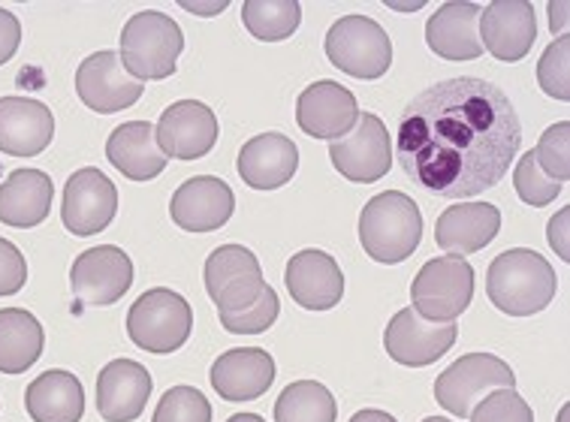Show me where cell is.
Masks as SVG:
<instances>
[{
  "label": "cell",
  "instance_id": "836d02e7",
  "mask_svg": "<svg viewBox=\"0 0 570 422\" xmlns=\"http://www.w3.org/2000/svg\"><path fill=\"white\" fill-rule=\"evenodd\" d=\"M538 82L543 94H550L552 100L568 104L570 100V40L559 37L550 42V49L543 52L538 63Z\"/></svg>",
  "mask_w": 570,
  "mask_h": 422
},
{
  "label": "cell",
  "instance_id": "2e32d148",
  "mask_svg": "<svg viewBox=\"0 0 570 422\" xmlns=\"http://www.w3.org/2000/svg\"><path fill=\"white\" fill-rule=\"evenodd\" d=\"M218 118L199 100H178L160 115L155 127L157 145L173 160H199L218 143Z\"/></svg>",
  "mask_w": 570,
  "mask_h": 422
},
{
  "label": "cell",
  "instance_id": "30bf717a",
  "mask_svg": "<svg viewBox=\"0 0 570 422\" xmlns=\"http://www.w3.org/2000/svg\"><path fill=\"white\" fill-rule=\"evenodd\" d=\"M332 166L353 185H374L393 166V143L386 124L374 112H360L356 130L330 145Z\"/></svg>",
  "mask_w": 570,
  "mask_h": 422
},
{
  "label": "cell",
  "instance_id": "60d3db41",
  "mask_svg": "<svg viewBox=\"0 0 570 422\" xmlns=\"http://www.w3.org/2000/svg\"><path fill=\"white\" fill-rule=\"evenodd\" d=\"M550 28H552V33H556V37H564V28H568V3H564V0H552L550 3Z\"/></svg>",
  "mask_w": 570,
  "mask_h": 422
},
{
  "label": "cell",
  "instance_id": "5b68a950",
  "mask_svg": "<svg viewBox=\"0 0 570 422\" xmlns=\"http://www.w3.org/2000/svg\"><path fill=\"white\" fill-rule=\"evenodd\" d=\"M190 330H194V311L176 289H148L130 305V314H127L130 341L139 351L157 353V356L185 347Z\"/></svg>",
  "mask_w": 570,
  "mask_h": 422
},
{
  "label": "cell",
  "instance_id": "e0dca14e",
  "mask_svg": "<svg viewBox=\"0 0 570 422\" xmlns=\"http://www.w3.org/2000/svg\"><path fill=\"white\" fill-rule=\"evenodd\" d=\"M296 121L312 139H342L360 121V104L344 85L321 79L308 85L296 100Z\"/></svg>",
  "mask_w": 570,
  "mask_h": 422
},
{
  "label": "cell",
  "instance_id": "3957f363",
  "mask_svg": "<svg viewBox=\"0 0 570 422\" xmlns=\"http://www.w3.org/2000/svg\"><path fill=\"white\" fill-rule=\"evenodd\" d=\"M423 238V215L407 194L386 190L368 199L360 215V242L374 263H405Z\"/></svg>",
  "mask_w": 570,
  "mask_h": 422
},
{
  "label": "cell",
  "instance_id": "d6a6232c",
  "mask_svg": "<svg viewBox=\"0 0 570 422\" xmlns=\"http://www.w3.org/2000/svg\"><path fill=\"white\" fill-rule=\"evenodd\" d=\"M151 422H212V404L194 386H173L157 402Z\"/></svg>",
  "mask_w": 570,
  "mask_h": 422
},
{
  "label": "cell",
  "instance_id": "f35d334b",
  "mask_svg": "<svg viewBox=\"0 0 570 422\" xmlns=\"http://www.w3.org/2000/svg\"><path fill=\"white\" fill-rule=\"evenodd\" d=\"M21 42V24L10 10L0 7V67L10 61L12 55L19 52Z\"/></svg>",
  "mask_w": 570,
  "mask_h": 422
},
{
  "label": "cell",
  "instance_id": "603a6c76",
  "mask_svg": "<svg viewBox=\"0 0 570 422\" xmlns=\"http://www.w3.org/2000/svg\"><path fill=\"white\" fill-rule=\"evenodd\" d=\"M429 49L444 61H474L483 55L480 46V7L468 0H450L425 24Z\"/></svg>",
  "mask_w": 570,
  "mask_h": 422
},
{
  "label": "cell",
  "instance_id": "52a82bcc",
  "mask_svg": "<svg viewBox=\"0 0 570 422\" xmlns=\"http://www.w3.org/2000/svg\"><path fill=\"white\" fill-rule=\"evenodd\" d=\"M474 300V268L465 257H435L416 272L411 302L420 317L456 323Z\"/></svg>",
  "mask_w": 570,
  "mask_h": 422
},
{
  "label": "cell",
  "instance_id": "f546056e",
  "mask_svg": "<svg viewBox=\"0 0 570 422\" xmlns=\"http://www.w3.org/2000/svg\"><path fill=\"white\" fill-rule=\"evenodd\" d=\"M338 404L317 381H296L275 402V422H335Z\"/></svg>",
  "mask_w": 570,
  "mask_h": 422
},
{
  "label": "cell",
  "instance_id": "d4e9b609",
  "mask_svg": "<svg viewBox=\"0 0 570 422\" xmlns=\"http://www.w3.org/2000/svg\"><path fill=\"white\" fill-rule=\"evenodd\" d=\"M501 212L492 203H462L444 208L435 224V242L450 257L478 254L498 236Z\"/></svg>",
  "mask_w": 570,
  "mask_h": 422
},
{
  "label": "cell",
  "instance_id": "e575fe53",
  "mask_svg": "<svg viewBox=\"0 0 570 422\" xmlns=\"http://www.w3.org/2000/svg\"><path fill=\"white\" fill-rule=\"evenodd\" d=\"M538 157V166L556 181H568L570 176V124L559 121L543 130L538 148H531Z\"/></svg>",
  "mask_w": 570,
  "mask_h": 422
},
{
  "label": "cell",
  "instance_id": "4316f807",
  "mask_svg": "<svg viewBox=\"0 0 570 422\" xmlns=\"http://www.w3.org/2000/svg\"><path fill=\"white\" fill-rule=\"evenodd\" d=\"M106 160L130 181H151L166 169L169 157L157 145L155 127L148 121H127L115 127L106 143Z\"/></svg>",
  "mask_w": 570,
  "mask_h": 422
},
{
  "label": "cell",
  "instance_id": "4fadbf2b",
  "mask_svg": "<svg viewBox=\"0 0 570 422\" xmlns=\"http://www.w3.org/2000/svg\"><path fill=\"white\" fill-rule=\"evenodd\" d=\"M456 323H435L420 317L414 308L399 311L384 330V347L390 360L407 369H425L456 344Z\"/></svg>",
  "mask_w": 570,
  "mask_h": 422
},
{
  "label": "cell",
  "instance_id": "cb8c5ba5",
  "mask_svg": "<svg viewBox=\"0 0 570 422\" xmlns=\"http://www.w3.org/2000/svg\"><path fill=\"white\" fill-rule=\"evenodd\" d=\"M299 169V148L291 136L259 134L242 145L239 176L254 190H278L296 176Z\"/></svg>",
  "mask_w": 570,
  "mask_h": 422
},
{
  "label": "cell",
  "instance_id": "7bdbcfd3",
  "mask_svg": "<svg viewBox=\"0 0 570 422\" xmlns=\"http://www.w3.org/2000/svg\"><path fill=\"white\" fill-rule=\"evenodd\" d=\"M185 10H194V12H220L227 10V3L220 0V3H212V7H197V3H185Z\"/></svg>",
  "mask_w": 570,
  "mask_h": 422
},
{
  "label": "cell",
  "instance_id": "d6986e66",
  "mask_svg": "<svg viewBox=\"0 0 570 422\" xmlns=\"http://www.w3.org/2000/svg\"><path fill=\"white\" fill-rule=\"evenodd\" d=\"M284 281H287L293 302L305 311H330L344 296L342 266L317 247H308L291 257Z\"/></svg>",
  "mask_w": 570,
  "mask_h": 422
},
{
  "label": "cell",
  "instance_id": "7c38bea8",
  "mask_svg": "<svg viewBox=\"0 0 570 422\" xmlns=\"http://www.w3.org/2000/svg\"><path fill=\"white\" fill-rule=\"evenodd\" d=\"M142 82L125 70L121 55L109 49L88 55L76 70V94L91 112H125L142 97Z\"/></svg>",
  "mask_w": 570,
  "mask_h": 422
},
{
  "label": "cell",
  "instance_id": "7402d4cb",
  "mask_svg": "<svg viewBox=\"0 0 570 422\" xmlns=\"http://www.w3.org/2000/svg\"><path fill=\"white\" fill-rule=\"evenodd\" d=\"M151 374L134 360H112L97 377V411L106 422H134L151 395Z\"/></svg>",
  "mask_w": 570,
  "mask_h": 422
},
{
  "label": "cell",
  "instance_id": "ab89813d",
  "mask_svg": "<svg viewBox=\"0 0 570 422\" xmlns=\"http://www.w3.org/2000/svg\"><path fill=\"white\" fill-rule=\"evenodd\" d=\"M568 224H570V208H561L559 215L550 220V245L552 251L559 254L564 263L570 259V247H568Z\"/></svg>",
  "mask_w": 570,
  "mask_h": 422
},
{
  "label": "cell",
  "instance_id": "6da1fadb",
  "mask_svg": "<svg viewBox=\"0 0 570 422\" xmlns=\"http://www.w3.org/2000/svg\"><path fill=\"white\" fill-rule=\"evenodd\" d=\"M522 145L510 97L487 79H450L405 106L395 157L429 194L468 199L508 176Z\"/></svg>",
  "mask_w": 570,
  "mask_h": 422
},
{
  "label": "cell",
  "instance_id": "b9f144b4",
  "mask_svg": "<svg viewBox=\"0 0 570 422\" xmlns=\"http://www.w3.org/2000/svg\"><path fill=\"white\" fill-rule=\"evenodd\" d=\"M351 422H399V420H395V416H390L386 411H372V408H368V411L353 413Z\"/></svg>",
  "mask_w": 570,
  "mask_h": 422
},
{
  "label": "cell",
  "instance_id": "9a60e30c",
  "mask_svg": "<svg viewBox=\"0 0 570 422\" xmlns=\"http://www.w3.org/2000/svg\"><path fill=\"white\" fill-rule=\"evenodd\" d=\"M538 40V19L529 0H492L480 10V46L495 61L517 63Z\"/></svg>",
  "mask_w": 570,
  "mask_h": 422
},
{
  "label": "cell",
  "instance_id": "5bb4252c",
  "mask_svg": "<svg viewBox=\"0 0 570 422\" xmlns=\"http://www.w3.org/2000/svg\"><path fill=\"white\" fill-rule=\"evenodd\" d=\"M115 212H118V190L100 169L85 166L70 176L63 187L61 220L73 236L85 238L104 233L115 220Z\"/></svg>",
  "mask_w": 570,
  "mask_h": 422
},
{
  "label": "cell",
  "instance_id": "f1b7e54d",
  "mask_svg": "<svg viewBox=\"0 0 570 422\" xmlns=\"http://www.w3.org/2000/svg\"><path fill=\"white\" fill-rule=\"evenodd\" d=\"M46 332L24 308H0V371L24 374L42 356Z\"/></svg>",
  "mask_w": 570,
  "mask_h": 422
},
{
  "label": "cell",
  "instance_id": "ac0fdd59",
  "mask_svg": "<svg viewBox=\"0 0 570 422\" xmlns=\"http://www.w3.org/2000/svg\"><path fill=\"white\" fill-rule=\"evenodd\" d=\"M233 208H236V196L227 181L215 176H197L187 178L173 194L169 215H173V224L185 233H212L227 224Z\"/></svg>",
  "mask_w": 570,
  "mask_h": 422
},
{
  "label": "cell",
  "instance_id": "4dcf8cb0",
  "mask_svg": "<svg viewBox=\"0 0 570 422\" xmlns=\"http://www.w3.org/2000/svg\"><path fill=\"white\" fill-rule=\"evenodd\" d=\"M242 21L254 40L281 42L299 28L302 7L296 0H245Z\"/></svg>",
  "mask_w": 570,
  "mask_h": 422
},
{
  "label": "cell",
  "instance_id": "8fae6325",
  "mask_svg": "<svg viewBox=\"0 0 570 422\" xmlns=\"http://www.w3.org/2000/svg\"><path fill=\"white\" fill-rule=\"evenodd\" d=\"M134 284V263L121 247L100 245L79 254L70 268V289L88 308H106Z\"/></svg>",
  "mask_w": 570,
  "mask_h": 422
},
{
  "label": "cell",
  "instance_id": "8992f818",
  "mask_svg": "<svg viewBox=\"0 0 570 422\" xmlns=\"http://www.w3.org/2000/svg\"><path fill=\"white\" fill-rule=\"evenodd\" d=\"M326 58L353 79H381L393 63V40L368 16H342L326 33Z\"/></svg>",
  "mask_w": 570,
  "mask_h": 422
},
{
  "label": "cell",
  "instance_id": "74e56055",
  "mask_svg": "<svg viewBox=\"0 0 570 422\" xmlns=\"http://www.w3.org/2000/svg\"><path fill=\"white\" fill-rule=\"evenodd\" d=\"M28 281V259L7 238H0V296H16Z\"/></svg>",
  "mask_w": 570,
  "mask_h": 422
},
{
  "label": "cell",
  "instance_id": "ffe728a7",
  "mask_svg": "<svg viewBox=\"0 0 570 422\" xmlns=\"http://www.w3.org/2000/svg\"><path fill=\"white\" fill-rule=\"evenodd\" d=\"M55 139V115L31 97H0V151L10 157L42 155Z\"/></svg>",
  "mask_w": 570,
  "mask_h": 422
},
{
  "label": "cell",
  "instance_id": "484cf974",
  "mask_svg": "<svg viewBox=\"0 0 570 422\" xmlns=\"http://www.w3.org/2000/svg\"><path fill=\"white\" fill-rule=\"evenodd\" d=\"M55 187L42 169H16L0 181V224L16 229L40 227L52 212Z\"/></svg>",
  "mask_w": 570,
  "mask_h": 422
},
{
  "label": "cell",
  "instance_id": "7a4b0ae2",
  "mask_svg": "<svg viewBox=\"0 0 570 422\" xmlns=\"http://www.w3.org/2000/svg\"><path fill=\"white\" fill-rule=\"evenodd\" d=\"M556 272L538 251L510 247L492 259L487 275L489 302L510 317H531L556 300Z\"/></svg>",
  "mask_w": 570,
  "mask_h": 422
},
{
  "label": "cell",
  "instance_id": "44dd1931",
  "mask_svg": "<svg viewBox=\"0 0 570 422\" xmlns=\"http://www.w3.org/2000/svg\"><path fill=\"white\" fill-rule=\"evenodd\" d=\"M208 381L224 402H257L275 383V360L259 347H236L220 353Z\"/></svg>",
  "mask_w": 570,
  "mask_h": 422
},
{
  "label": "cell",
  "instance_id": "ee69618b",
  "mask_svg": "<svg viewBox=\"0 0 570 422\" xmlns=\"http://www.w3.org/2000/svg\"><path fill=\"white\" fill-rule=\"evenodd\" d=\"M227 422H266V420L257 416V413H236V416H229Z\"/></svg>",
  "mask_w": 570,
  "mask_h": 422
},
{
  "label": "cell",
  "instance_id": "f6af8a7d",
  "mask_svg": "<svg viewBox=\"0 0 570 422\" xmlns=\"http://www.w3.org/2000/svg\"><path fill=\"white\" fill-rule=\"evenodd\" d=\"M423 422H450V420H444V416H425Z\"/></svg>",
  "mask_w": 570,
  "mask_h": 422
},
{
  "label": "cell",
  "instance_id": "ba28073f",
  "mask_svg": "<svg viewBox=\"0 0 570 422\" xmlns=\"http://www.w3.org/2000/svg\"><path fill=\"white\" fill-rule=\"evenodd\" d=\"M513 386H517V374L508 362L492 353H468L438 377L435 399L446 413L465 420L489 392L513 390Z\"/></svg>",
  "mask_w": 570,
  "mask_h": 422
},
{
  "label": "cell",
  "instance_id": "d590c367",
  "mask_svg": "<svg viewBox=\"0 0 570 422\" xmlns=\"http://www.w3.org/2000/svg\"><path fill=\"white\" fill-rule=\"evenodd\" d=\"M281 314V302L278 293L272 287L263 289V296H259L254 305H248L245 311H236V314H218L220 326L233 335H259V332H266L278 320Z\"/></svg>",
  "mask_w": 570,
  "mask_h": 422
},
{
  "label": "cell",
  "instance_id": "9c48e42d",
  "mask_svg": "<svg viewBox=\"0 0 570 422\" xmlns=\"http://www.w3.org/2000/svg\"><path fill=\"white\" fill-rule=\"evenodd\" d=\"M269 287L263 281V266L245 245H220L206 259V289L218 314H236L263 296Z\"/></svg>",
  "mask_w": 570,
  "mask_h": 422
},
{
  "label": "cell",
  "instance_id": "8d00e7d4",
  "mask_svg": "<svg viewBox=\"0 0 570 422\" xmlns=\"http://www.w3.org/2000/svg\"><path fill=\"white\" fill-rule=\"evenodd\" d=\"M471 422H534V411L517 390H495L471 411Z\"/></svg>",
  "mask_w": 570,
  "mask_h": 422
},
{
  "label": "cell",
  "instance_id": "1f68e13d",
  "mask_svg": "<svg viewBox=\"0 0 570 422\" xmlns=\"http://www.w3.org/2000/svg\"><path fill=\"white\" fill-rule=\"evenodd\" d=\"M513 187H517L519 199L525 203V206H534V208H543L550 206L552 199H559V194L564 190L561 181L550 178L543 169L538 166V157L534 151L522 157L513 169Z\"/></svg>",
  "mask_w": 570,
  "mask_h": 422
},
{
  "label": "cell",
  "instance_id": "277c9868",
  "mask_svg": "<svg viewBox=\"0 0 570 422\" xmlns=\"http://www.w3.org/2000/svg\"><path fill=\"white\" fill-rule=\"evenodd\" d=\"M185 52V33L173 16L146 10L130 16L121 31V63L139 82L169 79L178 67V55Z\"/></svg>",
  "mask_w": 570,
  "mask_h": 422
},
{
  "label": "cell",
  "instance_id": "83f0119b",
  "mask_svg": "<svg viewBox=\"0 0 570 422\" xmlns=\"http://www.w3.org/2000/svg\"><path fill=\"white\" fill-rule=\"evenodd\" d=\"M24 411L33 422H79L85 413L82 383L70 371H42L28 383Z\"/></svg>",
  "mask_w": 570,
  "mask_h": 422
}]
</instances>
